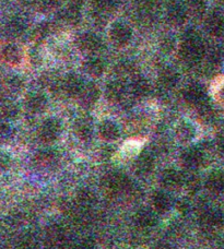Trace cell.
Instances as JSON below:
<instances>
[{"instance_id":"1","label":"cell","mask_w":224,"mask_h":249,"mask_svg":"<svg viewBox=\"0 0 224 249\" xmlns=\"http://www.w3.org/2000/svg\"><path fill=\"white\" fill-rule=\"evenodd\" d=\"M211 188L214 190H222L224 189V175L217 174L216 176L211 178Z\"/></svg>"},{"instance_id":"2","label":"cell","mask_w":224,"mask_h":249,"mask_svg":"<svg viewBox=\"0 0 224 249\" xmlns=\"http://www.w3.org/2000/svg\"><path fill=\"white\" fill-rule=\"evenodd\" d=\"M217 94H218L219 100H220V102H222V103L224 104V84H222L221 88L219 89V91H218Z\"/></svg>"},{"instance_id":"3","label":"cell","mask_w":224,"mask_h":249,"mask_svg":"<svg viewBox=\"0 0 224 249\" xmlns=\"http://www.w3.org/2000/svg\"><path fill=\"white\" fill-rule=\"evenodd\" d=\"M221 146H222L223 150H224V136L222 137V140H221Z\"/></svg>"},{"instance_id":"4","label":"cell","mask_w":224,"mask_h":249,"mask_svg":"<svg viewBox=\"0 0 224 249\" xmlns=\"http://www.w3.org/2000/svg\"><path fill=\"white\" fill-rule=\"evenodd\" d=\"M221 249H224V239H223V242H222V246H221Z\"/></svg>"}]
</instances>
